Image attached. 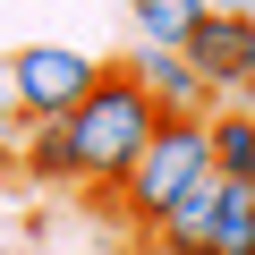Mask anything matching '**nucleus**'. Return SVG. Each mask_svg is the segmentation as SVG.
<instances>
[{
	"mask_svg": "<svg viewBox=\"0 0 255 255\" xmlns=\"http://www.w3.org/2000/svg\"><path fill=\"white\" fill-rule=\"evenodd\" d=\"M17 136H26V128H0V179L17 170Z\"/></svg>",
	"mask_w": 255,
	"mask_h": 255,
	"instance_id": "f8f14e48",
	"label": "nucleus"
},
{
	"mask_svg": "<svg viewBox=\"0 0 255 255\" xmlns=\"http://www.w3.org/2000/svg\"><path fill=\"white\" fill-rule=\"evenodd\" d=\"M204 145H213V170L221 179H255V111H221L213 102V119H204Z\"/></svg>",
	"mask_w": 255,
	"mask_h": 255,
	"instance_id": "0eeeda50",
	"label": "nucleus"
},
{
	"mask_svg": "<svg viewBox=\"0 0 255 255\" xmlns=\"http://www.w3.org/2000/svg\"><path fill=\"white\" fill-rule=\"evenodd\" d=\"M17 179L68 187V119H26V136H17Z\"/></svg>",
	"mask_w": 255,
	"mask_h": 255,
	"instance_id": "6e6552de",
	"label": "nucleus"
},
{
	"mask_svg": "<svg viewBox=\"0 0 255 255\" xmlns=\"http://www.w3.org/2000/svg\"><path fill=\"white\" fill-rule=\"evenodd\" d=\"M213 213H221V170H204L153 230H145V247L153 255H204V238H213Z\"/></svg>",
	"mask_w": 255,
	"mask_h": 255,
	"instance_id": "423d86ee",
	"label": "nucleus"
},
{
	"mask_svg": "<svg viewBox=\"0 0 255 255\" xmlns=\"http://www.w3.org/2000/svg\"><path fill=\"white\" fill-rule=\"evenodd\" d=\"M119 68L136 77V94H145L162 119H213V94H204V77L187 68V51H162V43H145V51H128Z\"/></svg>",
	"mask_w": 255,
	"mask_h": 255,
	"instance_id": "39448f33",
	"label": "nucleus"
},
{
	"mask_svg": "<svg viewBox=\"0 0 255 255\" xmlns=\"http://www.w3.org/2000/svg\"><path fill=\"white\" fill-rule=\"evenodd\" d=\"M0 128H26V111H17V77H9V60H0Z\"/></svg>",
	"mask_w": 255,
	"mask_h": 255,
	"instance_id": "9b49d317",
	"label": "nucleus"
},
{
	"mask_svg": "<svg viewBox=\"0 0 255 255\" xmlns=\"http://www.w3.org/2000/svg\"><path fill=\"white\" fill-rule=\"evenodd\" d=\"M179 51H187V68L204 77V94H213V102H255V17L213 9Z\"/></svg>",
	"mask_w": 255,
	"mask_h": 255,
	"instance_id": "20e7f679",
	"label": "nucleus"
},
{
	"mask_svg": "<svg viewBox=\"0 0 255 255\" xmlns=\"http://www.w3.org/2000/svg\"><path fill=\"white\" fill-rule=\"evenodd\" d=\"M204 170H213L204 119H162V128H153V145L136 153V170L102 196V213H111V221H128V230H153V221H162V213H170Z\"/></svg>",
	"mask_w": 255,
	"mask_h": 255,
	"instance_id": "f03ea898",
	"label": "nucleus"
},
{
	"mask_svg": "<svg viewBox=\"0 0 255 255\" xmlns=\"http://www.w3.org/2000/svg\"><path fill=\"white\" fill-rule=\"evenodd\" d=\"M153 128H162V111L136 94V77L128 68H102V85L68 111V187H85L94 204L136 170V153L153 145Z\"/></svg>",
	"mask_w": 255,
	"mask_h": 255,
	"instance_id": "f257e3e1",
	"label": "nucleus"
},
{
	"mask_svg": "<svg viewBox=\"0 0 255 255\" xmlns=\"http://www.w3.org/2000/svg\"><path fill=\"white\" fill-rule=\"evenodd\" d=\"M102 68H111V60H94V51H60V43H26V51H9V77H17V111H26V119H68V111L102 85Z\"/></svg>",
	"mask_w": 255,
	"mask_h": 255,
	"instance_id": "7ed1b4c3",
	"label": "nucleus"
},
{
	"mask_svg": "<svg viewBox=\"0 0 255 255\" xmlns=\"http://www.w3.org/2000/svg\"><path fill=\"white\" fill-rule=\"evenodd\" d=\"M204 255H255V179H221V213Z\"/></svg>",
	"mask_w": 255,
	"mask_h": 255,
	"instance_id": "1a4fd4ad",
	"label": "nucleus"
},
{
	"mask_svg": "<svg viewBox=\"0 0 255 255\" xmlns=\"http://www.w3.org/2000/svg\"><path fill=\"white\" fill-rule=\"evenodd\" d=\"M128 17H136V34H145V43L179 51V43L213 17V0H128Z\"/></svg>",
	"mask_w": 255,
	"mask_h": 255,
	"instance_id": "9d476101",
	"label": "nucleus"
},
{
	"mask_svg": "<svg viewBox=\"0 0 255 255\" xmlns=\"http://www.w3.org/2000/svg\"><path fill=\"white\" fill-rule=\"evenodd\" d=\"M213 9H230V17H255V0H213Z\"/></svg>",
	"mask_w": 255,
	"mask_h": 255,
	"instance_id": "ddd939ff",
	"label": "nucleus"
}]
</instances>
